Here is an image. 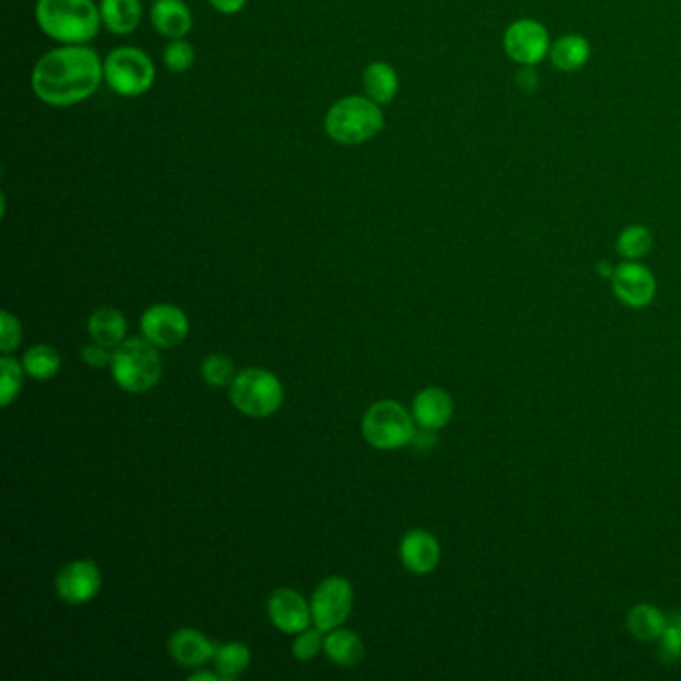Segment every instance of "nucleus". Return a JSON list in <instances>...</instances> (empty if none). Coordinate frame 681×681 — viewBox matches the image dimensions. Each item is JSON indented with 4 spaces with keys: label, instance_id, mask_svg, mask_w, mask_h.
Wrapping results in <instances>:
<instances>
[{
    "label": "nucleus",
    "instance_id": "36",
    "mask_svg": "<svg viewBox=\"0 0 681 681\" xmlns=\"http://www.w3.org/2000/svg\"><path fill=\"white\" fill-rule=\"evenodd\" d=\"M188 680L191 681H218V680H222V678L218 676V671H216V673H212V671L198 670V671H194V673H191V678H188Z\"/></svg>",
    "mask_w": 681,
    "mask_h": 681
},
{
    "label": "nucleus",
    "instance_id": "34",
    "mask_svg": "<svg viewBox=\"0 0 681 681\" xmlns=\"http://www.w3.org/2000/svg\"><path fill=\"white\" fill-rule=\"evenodd\" d=\"M249 0H210V4L215 7L216 11L222 12V14H236L246 7Z\"/></svg>",
    "mask_w": 681,
    "mask_h": 681
},
{
    "label": "nucleus",
    "instance_id": "24",
    "mask_svg": "<svg viewBox=\"0 0 681 681\" xmlns=\"http://www.w3.org/2000/svg\"><path fill=\"white\" fill-rule=\"evenodd\" d=\"M251 647L242 642H228L224 646L216 647L215 666L218 676L224 681L240 678L251 668Z\"/></svg>",
    "mask_w": 681,
    "mask_h": 681
},
{
    "label": "nucleus",
    "instance_id": "17",
    "mask_svg": "<svg viewBox=\"0 0 681 681\" xmlns=\"http://www.w3.org/2000/svg\"><path fill=\"white\" fill-rule=\"evenodd\" d=\"M150 23L159 35L172 41L184 38L193 28V12L182 0H154Z\"/></svg>",
    "mask_w": 681,
    "mask_h": 681
},
{
    "label": "nucleus",
    "instance_id": "3",
    "mask_svg": "<svg viewBox=\"0 0 681 681\" xmlns=\"http://www.w3.org/2000/svg\"><path fill=\"white\" fill-rule=\"evenodd\" d=\"M326 132L328 137L346 147H356L378 137L386 120L380 104L368 96H346L336 104H332L326 114Z\"/></svg>",
    "mask_w": 681,
    "mask_h": 681
},
{
    "label": "nucleus",
    "instance_id": "1",
    "mask_svg": "<svg viewBox=\"0 0 681 681\" xmlns=\"http://www.w3.org/2000/svg\"><path fill=\"white\" fill-rule=\"evenodd\" d=\"M104 79V62L86 45L46 53L33 70V91L48 106H74L91 99Z\"/></svg>",
    "mask_w": 681,
    "mask_h": 681
},
{
    "label": "nucleus",
    "instance_id": "20",
    "mask_svg": "<svg viewBox=\"0 0 681 681\" xmlns=\"http://www.w3.org/2000/svg\"><path fill=\"white\" fill-rule=\"evenodd\" d=\"M101 16L114 35H130L142 19V4L140 0H101Z\"/></svg>",
    "mask_w": 681,
    "mask_h": 681
},
{
    "label": "nucleus",
    "instance_id": "9",
    "mask_svg": "<svg viewBox=\"0 0 681 681\" xmlns=\"http://www.w3.org/2000/svg\"><path fill=\"white\" fill-rule=\"evenodd\" d=\"M550 33L534 19H520L504 33V53L520 67H535L550 57Z\"/></svg>",
    "mask_w": 681,
    "mask_h": 681
},
{
    "label": "nucleus",
    "instance_id": "5",
    "mask_svg": "<svg viewBox=\"0 0 681 681\" xmlns=\"http://www.w3.org/2000/svg\"><path fill=\"white\" fill-rule=\"evenodd\" d=\"M230 402L249 418H270L285 404V386L264 368H246L230 384Z\"/></svg>",
    "mask_w": 681,
    "mask_h": 681
},
{
    "label": "nucleus",
    "instance_id": "16",
    "mask_svg": "<svg viewBox=\"0 0 681 681\" xmlns=\"http://www.w3.org/2000/svg\"><path fill=\"white\" fill-rule=\"evenodd\" d=\"M169 651L182 668H200L208 659H215L216 646L200 630L182 627L169 639Z\"/></svg>",
    "mask_w": 681,
    "mask_h": 681
},
{
    "label": "nucleus",
    "instance_id": "31",
    "mask_svg": "<svg viewBox=\"0 0 681 681\" xmlns=\"http://www.w3.org/2000/svg\"><path fill=\"white\" fill-rule=\"evenodd\" d=\"M194 65V48L184 38H174L164 48V67L171 72H186Z\"/></svg>",
    "mask_w": 681,
    "mask_h": 681
},
{
    "label": "nucleus",
    "instance_id": "7",
    "mask_svg": "<svg viewBox=\"0 0 681 681\" xmlns=\"http://www.w3.org/2000/svg\"><path fill=\"white\" fill-rule=\"evenodd\" d=\"M157 79L154 62L135 46H120L104 60V80L116 94L135 99L152 89Z\"/></svg>",
    "mask_w": 681,
    "mask_h": 681
},
{
    "label": "nucleus",
    "instance_id": "30",
    "mask_svg": "<svg viewBox=\"0 0 681 681\" xmlns=\"http://www.w3.org/2000/svg\"><path fill=\"white\" fill-rule=\"evenodd\" d=\"M659 649H661V658L666 661L681 659V612L668 617L666 630L659 637Z\"/></svg>",
    "mask_w": 681,
    "mask_h": 681
},
{
    "label": "nucleus",
    "instance_id": "28",
    "mask_svg": "<svg viewBox=\"0 0 681 681\" xmlns=\"http://www.w3.org/2000/svg\"><path fill=\"white\" fill-rule=\"evenodd\" d=\"M200 374L208 386L230 388L236 378V366L224 354H212L203 360Z\"/></svg>",
    "mask_w": 681,
    "mask_h": 681
},
{
    "label": "nucleus",
    "instance_id": "14",
    "mask_svg": "<svg viewBox=\"0 0 681 681\" xmlns=\"http://www.w3.org/2000/svg\"><path fill=\"white\" fill-rule=\"evenodd\" d=\"M442 557L440 542L428 530H412L400 542V559L409 574L428 576Z\"/></svg>",
    "mask_w": 681,
    "mask_h": 681
},
{
    "label": "nucleus",
    "instance_id": "35",
    "mask_svg": "<svg viewBox=\"0 0 681 681\" xmlns=\"http://www.w3.org/2000/svg\"><path fill=\"white\" fill-rule=\"evenodd\" d=\"M436 430H430V428H422V430H416V436H414V440L412 443L418 448V450H428L436 442Z\"/></svg>",
    "mask_w": 681,
    "mask_h": 681
},
{
    "label": "nucleus",
    "instance_id": "19",
    "mask_svg": "<svg viewBox=\"0 0 681 681\" xmlns=\"http://www.w3.org/2000/svg\"><path fill=\"white\" fill-rule=\"evenodd\" d=\"M92 342L106 348H116L126 340V319L118 308L103 307L94 310L89 319Z\"/></svg>",
    "mask_w": 681,
    "mask_h": 681
},
{
    "label": "nucleus",
    "instance_id": "22",
    "mask_svg": "<svg viewBox=\"0 0 681 681\" xmlns=\"http://www.w3.org/2000/svg\"><path fill=\"white\" fill-rule=\"evenodd\" d=\"M627 632L639 642H659L668 624V615L651 603H637L627 613Z\"/></svg>",
    "mask_w": 681,
    "mask_h": 681
},
{
    "label": "nucleus",
    "instance_id": "8",
    "mask_svg": "<svg viewBox=\"0 0 681 681\" xmlns=\"http://www.w3.org/2000/svg\"><path fill=\"white\" fill-rule=\"evenodd\" d=\"M354 608L353 584L342 576L326 578L312 593L310 610L312 624L322 632H332L340 627Z\"/></svg>",
    "mask_w": 681,
    "mask_h": 681
},
{
    "label": "nucleus",
    "instance_id": "18",
    "mask_svg": "<svg viewBox=\"0 0 681 681\" xmlns=\"http://www.w3.org/2000/svg\"><path fill=\"white\" fill-rule=\"evenodd\" d=\"M326 658L340 668H358L366 658V647L356 632L350 630H332L324 637Z\"/></svg>",
    "mask_w": 681,
    "mask_h": 681
},
{
    "label": "nucleus",
    "instance_id": "6",
    "mask_svg": "<svg viewBox=\"0 0 681 681\" xmlns=\"http://www.w3.org/2000/svg\"><path fill=\"white\" fill-rule=\"evenodd\" d=\"M414 416L394 400L376 402L363 414L362 436L376 450H400L406 448L416 436Z\"/></svg>",
    "mask_w": 681,
    "mask_h": 681
},
{
    "label": "nucleus",
    "instance_id": "33",
    "mask_svg": "<svg viewBox=\"0 0 681 681\" xmlns=\"http://www.w3.org/2000/svg\"><path fill=\"white\" fill-rule=\"evenodd\" d=\"M82 360L89 363L91 368H106L113 363V348H106L99 342H91L82 348Z\"/></svg>",
    "mask_w": 681,
    "mask_h": 681
},
{
    "label": "nucleus",
    "instance_id": "32",
    "mask_svg": "<svg viewBox=\"0 0 681 681\" xmlns=\"http://www.w3.org/2000/svg\"><path fill=\"white\" fill-rule=\"evenodd\" d=\"M21 342H23L21 320L16 319L9 310H2V316H0V353H14L21 346Z\"/></svg>",
    "mask_w": 681,
    "mask_h": 681
},
{
    "label": "nucleus",
    "instance_id": "27",
    "mask_svg": "<svg viewBox=\"0 0 681 681\" xmlns=\"http://www.w3.org/2000/svg\"><path fill=\"white\" fill-rule=\"evenodd\" d=\"M0 374H2L0 404L7 408L21 394L26 372H24L23 362H16L11 354H2V358H0Z\"/></svg>",
    "mask_w": 681,
    "mask_h": 681
},
{
    "label": "nucleus",
    "instance_id": "11",
    "mask_svg": "<svg viewBox=\"0 0 681 681\" xmlns=\"http://www.w3.org/2000/svg\"><path fill=\"white\" fill-rule=\"evenodd\" d=\"M58 598L69 605H84L92 602L103 588V574L92 559H74L58 572Z\"/></svg>",
    "mask_w": 681,
    "mask_h": 681
},
{
    "label": "nucleus",
    "instance_id": "13",
    "mask_svg": "<svg viewBox=\"0 0 681 681\" xmlns=\"http://www.w3.org/2000/svg\"><path fill=\"white\" fill-rule=\"evenodd\" d=\"M268 617L276 630L296 636L312 624V610L300 591L278 588L268 598Z\"/></svg>",
    "mask_w": 681,
    "mask_h": 681
},
{
    "label": "nucleus",
    "instance_id": "4",
    "mask_svg": "<svg viewBox=\"0 0 681 681\" xmlns=\"http://www.w3.org/2000/svg\"><path fill=\"white\" fill-rule=\"evenodd\" d=\"M162 358L160 350L142 338H126L120 346L114 348L113 372L114 382L118 388L130 394H142L157 386L162 378Z\"/></svg>",
    "mask_w": 681,
    "mask_h": 681
},
{
    "label": "nucleus",
    "instance_id": "23",
    "mask_svg": "<svg viewBox=\"0 0 681 681\" xmlns=\"http://www.w3.org/2000/svg\"><path fill=\"white\" fill-rule=\"evenodd\" d=\"M397 89H400L397 72L388 62L376 60L363 70V91L374 103H392L396 99Z\"/></svg>",
    "mask_w": 681,
    "mask_h": 681
},
{
    "label": "nucleus",
    "instance_id": "26",
    "mask_svg": "<svg viewBox=\"0 0 681 681\" xmlns=\"http://www.w3.org/2000/svg\"><path fill=\"white\" fill-rule=\"evenodd\" d=\"M651 244H654L651 232L646 227L632 224L622 230L615 242V249L625 261H642L651 251Z\"/></svg>",
    "mask_w": 681,
    "mask_h": 681
},
{
    "label": "nucleus",
    "instance_id": "25",
    "mask_svg": "<svg viewBox=\"0 0 681 681\" xmlns=\"http://www.w3.org/2000/svg\"><path fill=\"white\" fill-rule=\"evenodd\" d=\"M23 366L26 376H31L36 382H48L60 372L62 360L57 348L48 344H36L24 353Z\"/></svg>",
    "mask_w": 681,
    "mask_h": 681
},
{
    "label": "nucleus",
    "instance_id": "37",
    "mask_svg": "<svg viewBox=\"0 0 681 681\" xmlns=\"http://www.w3.org/2000/svg\"><path fill=\"white\" fill-rule=\"evenodd\" d=\"M613 273H615V266H612L610 262H600L598 264V274L603 276V278H612Z\"/></svg>",
    "mask_w": 681,
    "mask_h": 681
},
{
    "label": "nucleus",
    "instance_id": "21",
    "mask_svg": "<svg viewBox=\"0 0 681 681\" xmlns=\"http://www.w3.org/2000/svg\"><path fill=\"white\" fill-rule=\"evenodd\" d=\"M591 46L581 35H566L557 38L550 48V60L562 72H576L590 60Z\"/></svg>",
    "mask_w": 681,
    "mask_h": 681
},
{
    "label": "nucleus",
    "instance_id": "15",
    "mask_svg": "<svg viewBox=\"0 0 681 681\" xmlns=\"http://www.w3.org/2000/svg\"><path fill=\"white\" fill-rule=\"evenodd\" d=\"M412 416L420 428L442 430L454 416V400L442 388H424L414 397Z\"/></svg>",
    "mask_w": 681,
    "mask_h": 681
},
{
    "label": "nucleus",
    "instance_id": "12",
    "mask_svg": "<svg viewBox=\"0 0 681 681\" xmlns=\"http://www.w3.org/2000/svg\"><path fill=\"white\" fill-rule=\"evenodd\" d=\"M615 298L630 308H646L656 298V276L642 262L625 261L615 266L612 278Z\"/></svg>",
    "mask_w": 681,
    "mask_h": 681
},
{
    "label": "nucleus",
    "instance_id": "10",
    "mask_svg": "<svg viewBox=\"0 0 681 681\" xmlns=\"http://www.w3.org/2000/svg\"><path fill=\"white\" fill-rule=\"evenodd\" d=\"M142 336L159 350H172L186 340L191 320L182 308L174 304H154L140 319Z\"/></svg>",
    "mask_w": 681,
    "mask_h": 681
},
{
    "label": "nucleus",
    "instance_id": "29",
    "mask_svg": "<svg viewBox=\"0 0 681 681\" xmlns=\"http://www.w3.org/2000/svg\"><path fill=\"white\" fill-rule=\"evenodd\" d=\"M324 634L320 627L310 630L307 627L304 632L296 634L295 644H292V654L296 659L300 661H310V659L316 658L320 651H324Z\"/></svg>",
    "mask_w": 681,
    "mask_h": 681
},
{
    "label": "nucleus",
    "instance_id": "2",
    "mask_svg": "<svg viewBox=\"0 0 681 681\" xmlns=\"http://www.w3.org/2000/svg\"><path fill=\"white\" fill-rule=\"evenodd\" d=\"M36 23L62 45H86L99 36L103 16L92 0H38Z\"/></svg>",
    "mask_w": 681,
    "mask_h": 681
}]
</instances>
